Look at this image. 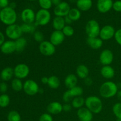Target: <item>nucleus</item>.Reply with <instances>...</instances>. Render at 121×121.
I'll use <instances>...</instances> for the list:
<instances>
[{
	"mask_svg": "<svg viewBox=\"0 0 121 121\" xmlns=\"http://www.w3.org/2000/svg\"><path fill=\"white\" fill-rule=\"evenodd\" d=\"M47 85L52 89H57L60 85V79L56 76H51L48 78Z\"/></svg>",
	"mask_w": 121,
	"mask_h": 121,
	"instance_id": "bb28decb",
	"label": "nucleus"
},
{
	"mask_svg": "<svg viewBox=\"0 0 121 121\" xmlns=\"http://www.w3.org/2000/svg\"><path fill=\"white\" fill-rule=\"evenodd\" d=\"M78 82V76L74 74H69L65 78L64 83L65 86L68 89H72L77 86Z\"/></svg>",
	"mask_w": 121,
	"mask_h": 121,
	"instance_id": "aec40b11",
	"label": "nucleus"
},
{
	"mask_svg": "<svg viewBox=\"0 0 121 121\" xmlns=\"http://www.w3.org/2000/svg\"><path fill=\"white\" fill-rule=\"evenodd\" d=\"M52 20V14L49 10L40 9L35 13V23L37 26H45Z\"/></svg>",
	"mask_w": 121,
	"mask_h": 121,
	"instance_id": "20e7f679",
	"label": "nucleus"
},
{
	"mask_svg": "<svg viewBox=\"0 0 121 121\" xmlns=\"http://www.w3.org/2000/svg\"><path fill=\"white\" fill-rule=\"evenodd\" d=\"M87 43L91 48L98 50L102 47L104 44V41L99 37L94 38L87 37Z\"/></svg>",
	"mask_w": 121,
	"mask_h": 121,
	"instance_id": "6ab92c4d",
	"label": "nucleus"
},
{
	"mask_svg": "<svg viewBox=\"0 0 121 121\" xmlns=\"http://www.w3.org/2000/svg\"><path fill=\"white\" fill-rule=\"evenodd\" d=\"M28 1H38V0H28Z\"/></svg>",
	"mask_w": 121,
	"mask_h": 121,
	"instance_id": "4d7b16f0",
	"label": "nucleus"
},
{
	"mask_svg": "<svg viewBox=\"0 0 121 121\" xmlns=\"http://www.w3.org/2000/svg\"><path fill=\"white\" fill-rule=\"evenodd\" d=\"M37 25L35 23L33 24H26L23 23L21 26L22 33L24 34H34Z\"/></svg>",
	"mask_w": 121,
	"mask_h": 121,
	"instance_id": "c85d7f7f",
	"label": "nucleus"
},
{
	"mask_svg": "<svg viewBox=\"0 0 121 121\" xmlns=\"http://www.w3.org/2000/svg\"><path fill=\"white\" fill-rule=\"evenodd\" d=\"M114 39L116 42L121 46V28L117 30L115 34Z\"/></svg>",
	"mask_w": 121,
	"mask_h": 121,
	"instance_id": "a19ab883",
	"label": "nucleus"
},
{
	"mask_svg": "<svg viewBox=\"0 0 121 121\" xmlns=\"http://www.w3.org/2000/svg\"><path fill=\"white\" fill-rule=\"evenodd\" d=\"M118 85L112 81H106L102 83L99 88V93L105 99L114 97L119 91Z\"/></svg>",
	"mask_w": 121,
	"mask_h": 121,
	"instance_id": "f257e3e1",
	"label": "nucleus"
},
{
	"mask_svg": "<svg viewBox=\"0 0 121 121\" xmlns=\"http://www.w3.org/2000/svg\"><path fill=\"white\" fill-rule=\"evenodd\" d=\"M21 18L24 23H34L35 20V13L31 8H25L21 13Z\"/></svg>",
	"mask_w": 121,
	"mask_h": 121,
	"instance_id": "ddd939ff",
	"label": "nucleus"
},
{
	"mask_svg": "<svg viewBox=\"0 0 121 121\" xmlns=\"http://www.w3.org/2000/svg\"><path fill=\"white\" fill-rule=\"evenodd\" d=\"M61 2H62V1H61V0H52V4L54 5L55 7L56 6L58 5H59V4L61 3Z\"/></svg>",
	"mask_w": 121,
	"mask_h": 121,
	"instance_id": "3c124183",
	"label": "nucleus"
},
{
	"mask_svg": "<svg viewBox=\"0 0 121 121\" xmlns=\"http://www.w3.org/2000/svg\"><path fill=\"white\" fill-rule=\"evenodd\" d=\"M5 41V35L3 33L0 31V47L2 45V44Z\"/></svg>",
	"mask_w": 121,
	"mask_h": 121,
	"instance_id": "de8ad7c7",
	"label": "nucleus"
},
{
	"mask_svg": "<svg viewBox=\"0 0 121 121\" xmlns=\"http://www.w3.org/2000/svg\"></svg>",
	"mask_w": 121,
	"mask_h": 121,
	"instance_id": "680f3d73",
	"label": "nucleus"
},
{
	"mask_svg": "<svg viewBox=\"0 0 121 121\" xmlns=\"http://www.w3.org/2000/svg\"><path fill=\"white\" fill-rule=\"evenodd\" d=\"M112 111L117 119H121V102L116 103L113 106Z\"/></svg>",
	"mask_w": 121,
	"mask_h": 121,
	"instance_id": "c9c22d12",
	"label": "nucleus"
},
{
	"mask_svg": "<svg viewBox=\"0 0 121 121\" xmlns=\"http://www.w3.org/2000/svg\"><path fill=\"white\" fill-rule=\"evenodd\" d=\"M11 88L15 92H20L23 90L24 83L21 79L15 78L13 79L11 81Z\"/></svg>",
	"mask_w": 121,
	"mask_h": 121,
	"instance_id": "c756f323",
	"label": "nucleus"
},
{
	"mask_svg": "<svg viewBox=\"0 0 121 121\" xmlns=\"http://www.w3.org/2000/svg\"><path fill=\"white\" fill-rule=\"evenodd\" d=\"M65 22H66V25H70L73 22V21L68 16H66L65 17Z\"/></svg>",
	"mask_w": 121,
	"mask_h": 121,
	"instance_id": "09e8293b",
	"label": "nucleus"
},
{
	"mask_svg": "<svg viewBox=\"0 0 121 121\" xmlns=\"http://www.w3.org/2000/svg\"><path fill=\"white\" fill-rule=\"evenodd\" d=\"M70 95L71 98L73 99L74 98L78 96H81L83 93V89L82 87L76 86L72 89L67 90Z\"/></svg>",
	"mask_w": 121,
	"mask_h": 121,
	"instance_id": "2f4dec72",
	"label": "nucleus"
},
{
	"mask_svg": "<svg viewBox=\"0 0 121 121\" xmlns=\"http://www.w3.org/2000/svg\"><path fill=\"white\" fill-rule=\"evenodd\" d=\"M117 121H121V119H117Z\"/></svg>",
	"mask_w": 121,
	"mask_h": 121,
	"instance_id": "13d9d810",
	"label": "nucleus"
},
{
	"mask_svg": "<svg viewBox=\"0 0 121 121\" xmlns=\"http://www.w3.org/2000/svg\"><path fill=\"white\" fill-rule=\"evenodd\" d=\"M30 68L26 64L20 63L17 65L14 68V76L19 79H24L30 74Z\"/></svg>",
	"mask_w": 121,
	"mask_h": 121,
	"instance_id": "1a4fd4ad",
	"label": "nucleus"
},
{
	"mask_svg": "<svg viewBox=\"0 0 121 121\" xmlns=\"http://www.w3.org/2000/svg\"><path fill=\"white\" fill-rule=\"evenodd\" d=\"M5 33L6 36L9 40H13V41H15L19 38L21 37L23 34L21 26H19L16 24L7 26Z\"/></svg>",
	"mask_w": 121,
	"mask_h": 121,
	"instance_id": "423d86ee",
	"label": "nucleus"
},
{
	"mask_svg": "<svg viewBox=\"0 0 121 121\" xmlns=\"http://www.w3.org/2000/svg\"><path fill=\"white\" fill-rule=\"evenodd\" d=\"M48 78H47V77L46 76L43 77V78L41 79V82L43 84H44V85H47V83H48Z\"/></svg>",
	"mask_w": 121,
	"mask_h": 121,
	"instance_id": "8fccbe9b",
	"label": "nucleus"
},
{
	"mask_svg": "<svg viewBox=\"0 0 121 121\" xmlns=\"http://www.w3.org/2000/svg\"><path fill=\"white\" fill-rule=\"evenodd\" d=\"M33 38H34V40L36 42L41 43V42L44 41V36L43 33L40 31H35L33 34Z\"/></svg>",
	"mask_w": 121,
	"mask_h": 121,
	"instance_id": "4c0bfd02",
	"label": "nucleus"
},
{
	"mask_svg": "<svg viewBox=\"0 0 121 121\" xmlns=\"http://www.w3.org/2000/svg\"><path fill=\"white\" fill-rule=\"evenodd\" d=\"M112 8L116 12H118V13L121 12V0H117L113 2Z\"/></svg>",
	"mask_w": 121,
	"mask_h": 121,
	"instance_id": "ea45409f",
	"label": "nucleus"
},
{
	"mask_svg": "<svg viewBox=\"0 0 121 121\" xmlns=\"http://www.w3.org/2000/svg\"><path fill=\"white\" fill-rule=\"evenodd\" d=\"M71 105L73 108L79 109L81 108L84 107L85 105V99L82 96H81L76 97L72 99Z\"/></svg>",
	"mask_w": 121,
	"mask_h": 121,
	"instance_id": "a878e982",
	"label": "nucleus"
},
{
	"mask_svg": "<svg viewBox=\"0 0 121 121\" xmlns=\"http://www.w3.org/2000/svg\"><path fill=\"white\" fill-rule=\"evenodd\" d=\"M77 8L80 11H87L90 10L93 5L92 0H77Z\"/></svg>",
	"mask_w": 121,
	"mask_h": 121,
	"instance_id": "412c9836",
	"label": "nucleus"
},
{
	"mask_svg": "<svg viewBox=\"0 0 121 121\" xmlns=\"http://www.w3.org/2000/svg\"><path fill=\"white\" fill-rule=\"evenodd\" d=\"M100 74L102 76L106 79H111L115 76V72L112 66H103L100 69Z\"/></svg>",
	"mask_w": 121,
	"mask_h": 121,
	"instance_id": "4be33fe9",
	"label": "nucleus"
},
{
	"mask_svg": "<svg viewBox=\"0 0 121 121\" xmlns=\"http://www.w3.org/2000/svg\"><path fill=\"white\" fill-rule=\"evenodd\" d=\"M9 7H11V8H13V9H15V7H16V4L15 3V2H11V4H9Z\"/></svg>",
	"mask_w": 121,
	"mask_h": 121,
	"instance_id": "864d4df0",
	"label": "nucleus"
},
{
	"mask_svg": "<svg viewBox=\"0 0 121 121\" xmlns=\"http://www.w3.org/2000/svg\"><path fill=\"white\" fill-rule=\"evenodd\" d=\"M72 108L73 107H72L71 104H70L69 103H66L64 105H63V111L68 112L72 110Z\"/></svg>",
	"mask_w": 121,
	"mask_h": 121,
	"instance_id": "c03bdc74",
	"label": "nucleus"
},
{
	"mask_svg": "<svg viewBox=\"0 0 121 121\" xmlns=\"http://www.w3.org/2000/svg\"><path fill=\"white\" fill-rule=\"evenodd\" d=\"M8 91V85L5 82L0 83V92L2 94H4Z\"/></svg>",
	"mask_w": 121,
	"mask_h": 121,
	"instance_id": "37998d69",
	"label": "nucleus"
},
{
	"mask_svg": "<svg viewBox=\"0 0 121 121\" xmlns=\"http://www.w3.org/2000/svg\"><path fill=\"white\" fill-rule=\"evenodd\" d=\"M38 2L41 9L49 10L53 6L52 0H38Z\"/></svg>",
	"mask_w": 121,
	"mask_h": 121,
	"instance_id": "f704fd0d",
	"label": "nucleus"
},
{
	"mask_svg": "<svg viewBox=\"0 0 121 121\" xmlns=\"http://www.w3.org/2000/svg\"><path fill=\"white\" fill-rule=\"evenodd\" d=\"M114 59L113 53L111 50L105 49L100 53L99 61L103 66H109L112 63Z\"/></svg>",
	"mask_w": 121,
	"mask_h": 121,
	"instance_id": "f8f14e48",
	"label": "nucleus"
},
{
	"mask_svg": "<svg viewBox=\"0 0 121 121\" xmlns=\"http://www.w3.org/2000/svg\"><path fill=\"white\" fill-rule=\"evenodd\" d=\"M44 93V90H43V89H40V90H39V93Z\"/></svg>",
	"mask_w": 121,
	"mask_h": 121,
	"instance_id": "5fc2aeb1",
	"label": "nucleus"
},
{
	"mask_svg": "<svg viewBox=\"0 0 121 121\" xmlns=\"http://www.w3.org/2000/svg\"><path fill=\"white\" fill-rule=\"evenodd\" d=\"M72 99H73L71 98L68 91H66L63 95V102L65 104L66 103H69L70 102L72 101Z\"/></svg>",
	"mask_w": 121,
	"mask_h": 121,
	"instance_id": "79ce46f5",
	"label": "nucleus"
},
{
	"mask_svg": "<svg viewBox=\"0 0 121 121\" xmlns=\"http://www.w3.org/2000/svg\"><path fill=\"white\" fill-rule=\"evenodd\" d=\"M77 116L80 121H92L93 120V113L86 107H82L78 109Z\"/></svg>",
	"mask_w": 121,
	"mask_h": 121,
	"instance_id": "dca6fc26",
	"label": "nucleus"
},
{
	"mask_svg": "<svg viewBox=\"0 0 121 121\" xmlns=\"http://www.w3.org/2000/svg\"><path fill=\"white\" fill-rule=\"evenodd\" d=\"M69 1L72 3H73V2H76L77 0H69Z\"/></svg>",
	"mask_w": 121,
	"mask_h": 121,
	"instance_id": "6e6d98bb",
	"label": "nucleus"
},
{
	"mask_svg": "<svg viewBox=\"0 0 121 121\" xmlns=\"http://www.w3.org/2000/svg\"><path fill=\"white\" fill-rule=\"evenodd\" d=\"M39 51L42 55L44 56H52L55 53L56 48L50 41L44 40L39 45Z\"/></svg>",
	"mask_w": 121,
	"mask_h": 121,
	"instance_id": "6e6552de",
	"label": "nucleus"
},
{
	"mask_svg": "<svg viewBox=\"0 0 121 121\" xmlns=\"http://www.w3.org/2000/svg\"><path fill=\"white\" fill-rule=\"evenodd\" d=\"M113 4L112 0H98L96 3L97 9L99 13L105 14L112 9Z\"/></svg>",
	"mask_w": 121,
	"mask_h": 121,
	"instance_id": "4468645a",
	"label": "nucleus"
},
{
	"mask_svg": "<svg viewBox=\"0 0 121 121\" xmlns=\"http://www.w3.org/2000/svg\"><path fill=\"white\" fill-rule=\"evenodd\" d=\"M117 96L118 100H119V102H121V90H120V91H118Z\"/></svg>",
	"mask_w": 121,
	"mask_h": 121,
	"instance_id": "603ef678",
	"label": "nucleus"
},
{
	"mask_svg": "<svg viewBox=\"0 0 121 121\" xmlns=\"http://www.w3.org/2000/svg\"><path fill=\"white\" fill-rule=\"evenodd\" d=\"M116 30L111 25H106L100 28L99 37L103 41H108L114 37Z\"/></svg>",
	"mask_w": 121,
	"mask_h": 121,
	"instance_id": "9d476101",
	"label": "nucleus"
},
{
	"mask_svg": "<svg viewBox=\"0 0 121 121\" xmlns=\"http://www.w3.org/2000/svg\"><path fill=\"white\" fill-rule=\"evenodd\" d=\"M8 121H21V117L20 113L16 111H11L7 115Z\"/></svg>",
	"mask_w": 121,
	"mask_h": 121,
	"instance_id": "473e14b6",
	"label": "nucleus"
},
{
	"mask_svg": "<svg viewBox=\"0 0 121 121\" xmlns=\"http://www.w3.org/2000/svg\"><path fill=\"white\" fill-rule=\"evenodd\" d=\"M40 87L37 83L32 79H28L24 82L23 91L28 96H34L39 93Z\"/></svg>",
	"mask_w": 121,
	"mask_h": 121,
	"instance_id": "0eeeda50",
	"label": "nucleus"
},
{
	"mask_svg": "<svg viewBox=\"0 0 121 121\" xmlns=\"http://www.w3.org/2000/svg\"><path fill=\"white\" fill-rule=\"evenodd\" d=\"M65 37H66L63 33L62 31L54 30L51 34L49 41L56 47L63 43Z\"/></svg>",
	"mask_w": 121,
	"mask_h": 121,
	"instance_id": "2eb2a0df",
	"label": "nucleus"
},
{
	"mask_svg": "<svg viewBox=\"0 0 121 121\" xmlns=\"http://www.w3.org/2000/svg\"><path fill=\"white\" fill-rule=\"evenodd\" d=\"M81 11L77 8H71L67 16L73 21H78L81 17Z\"/></svg>",
	"mask_w": 121,
	"mask_h": 121,
	"instance_id": "7c9ffc66",
	"label": "nucleus"
},
{
	"mask_svg": "<svg viewBox=\"0 0 121 121\" xmlns=\"http://www.w3.org/2000/svg\"><path fill=\"white\" fill-rule=\"evenodd\" d=\"M65 17H55L52 21V26L54 30L62 31L64 27L66 26Z\"/></svg>",
	"mask_w": 121,
	"mask_h": 121,
	"instance_id": "b1692460",
	"label": "nucleus"
},
{
	"mask_svg": "<svg viewBox=\"0 0 121 121\" xmlns=\"http://www.w3.org/2000/svg\"><path fill=\"white\" fill-rule=\"evenodd\" d=\"M14 76V69L11 67H7L3 69L0 73V78L4 82H8L11 80Z\"/></svg>",
	"mask_w": 121,
	"mask_h": 121,
	"instance_id": "5701e85b",
	"label": "nucleus"
},
{
	"mask_svg": "<svg viewBox=\"0 0 121 121\" xmlns=\"http://www.w3.org/2000/svg\"><path fill=\"white\" fill-rule=\"evenodd\" d=\"M0 50L1 52L5 54H10L14 53L16 52L15 41L11 40L5 41L0 47Z\"/></svg>",
	"mask_w": 121,
	"mask_h": 121,
	"instance_id": "f3484780",
	"label": "nucleus"
},
{
	"mask_svg": "<svg viewBox=\"0 0 121 121\" xmlns=\"http://www.w3.org/2000/svg\"><path fill=\"white\" fill-rule=\"evenodd\" d=\"M62 32L65 37H72L74 33V30L70 25H66L62 30Z\"/></svg>",
	"mask_w": 121,
	"mask_h": 121,
	"instance_id": "e433bc0d",
	"label": "nucleus"
},
{
	"mask_svg": "<svg viewBox=\"0 0 121 121\" xmlns=\"http://www.w3.org/2000/svg\"><path fill=\"white\" fill-rule=\"evenodd\" d=\"M10 103V98L8 95L2 94L0 95V107L4 108L7 107Z\"/></svg>",
	"mask_w": 121,
	"mask_h": 121,
	"instance_id": "72a5a7b5",
	"label": "nucleus"
},
{
	"mask_svg": "<svg viewBox=\"0 0 121 121\" xmlns=\"http://www.w3.org/2000/svg\"><path fill=\"white\" fill-rule=\"evenodd\" d=\"M15 47H16V52L18 53L23 52L26 47L27 45V41L25 38L21 37L19 38L18 39L15 41Z\"/></svg>",
	"mask_w": 121,
	"mask_h": 121,
	"instance_id": "cd10ccee",
	"label": "nucleus"
},
{
	"mask_svg": "<svg viewBox=\"0 0 121 121\" xmlns=\"http://www.w3.org/2000/svg\"></svg>",
	"mask_w": 121,
	"mask_h": 121,
	"instance_id": "052dcab7",
	"label": "nucleus"
},
{
	"mask_svg": "<svg viewBox=\"0 0 121 121\" xmlns=\"http://www.w3.org/2000/svg\"><path fill=\"white\" fill-rule=\"evenodd\" d=\"M47 111L51 115L59 114L63 111V105L59 102H52L47 105Z\"/></svg>",
	"mask_w": 121,
	"mask_h": 121,
	"instance_id": "a211bd4d",
	"label": "nucleus"
},
{
	"mask_svg": "<svg viewBox=\"0 0 121 121\" xmlns=\"http://www.w3.org/2000/svg\"><path fill=\"white\" fill-rule=\"evenodd\" d=\"M9 5V0H0V7L2 9L8 7Z\"/></svg>",
	"mask_w": 121,
	"mask_h": 121,
	"instance_id": "a18cd8bd",
	"label": "nucleus"
},
{
	"mask_svg": "<svg viewBox=\"0 0 121 121\" xmlns=\"http://www.w3.org/2000/svg\"><path fill=\"white\" fill-rule=\"evenodd\" d=\"M1 7H0V11H1Z\"/></svg>",
	"mask_w": 121,
	"mask_h": 121,
	"instance_id": "bf43d9fd",
	"label": "nucleus"
},
{
	"mask_svg": "<svg viewBox=\"0 0 121 121\" xmlns=\"http://www.w3.org/2000/svg\"><path fill=\"white\" fill-rule=\"evenodd\" d=\"M39 121H53V117L48 113H43L39 118Z\"/></svg>",
	"mask_w": 121,
	"mask_h": 121,
	"instance_id": "58836bf2",
	"label": "nucleus"
},
{
	"mask_svg": "<svg viewBox=\"0 0 121 121\" xmlns=\"http://www.w3.org/2000/svg\"><path fill=\"white\" fill-rule=\"evenodd\" d=\"M85 107L93 114L99 113L103 109V103L101 99L96 96H90L85 99Z\"/></svg>",
	"mask_w": 121,
	"mask_h": 121,
	"instance_id": "7ed1b4c3",
	"label": "nucleus"
},
{
	"mask_svg": "<svg viewBox=\"0 0 121 121\" xmlns=\"http://www.w3.org/2000/svg\"><path fill=\"white\" fill-rule=\"evenodd\" d=\"M76 73V76L78 78L82 79H85L89 77V70L86 65H80L77 67Z\"/></svg>",
	"mask_w": 121,
	"mask_h": 121,
	"instance_id": "393cba45",
	"label": "nucleus"
},
{
	"mask_svg": "<svg viewBox=\"0 0 121 121\" xmlns=\"http://www.w3.org/2000/svg\"><path fill=\"white\" fill-rule=\"evenodd\" d=\"M70 9V6L68 2L62 1L58 5L54 7L53 12L56 17H65L67 16Z\"/></svg>",
	"mask_w": 121,
	"mask_h": 121,
	"instance_id": "9b49d317",
	"label": "nucleus"
},
{
	"mask_svg": "<svg viewBox=\"0 0 121 121\" xmlns=\"http://www.w3.org/2000/svg\"><path fill=\"white\" fill-rule=\"evenodd\" d=\"M84 83H85V84L86 86H91L93 84V80H92V78L87 77L86 79H84Z\"/></svg>",
	"mask_w": 121,
	"mask_h": 121,
	"instance_id": "49530a36",
	"label": "nucleus"
},
{
	"mask_svg": "<svg viewBox=\"0 0 121 121\" xmlns=\"http://www.w3.org/2000/svg\"><path fill=\"white\" fill-rule=\"evenodd\" d=\"M17 20V14L15 9L9 6L0 11V21L6 26L14 24Z\"/></svg>",
	"mask_w": 121,
	"mask_h": 121,
	"instance_id": "f03ea898",
	"label": "nucleus"
},
{
	"mask_svg": "<svg viewBox=\"0 0 121 121\" xmlns=\"http://www.w3.org/2000/svg\"><path fill=\"white\" fill-rule=\"evenodd\" d=\"M100 27L99 22L95 20H90L85 26V31L87 37L89 38L98 37L100 31Z\"/></svg>",
	"mask_w": 121,
	"mask_h": 121,
	"instance_id": "39448f33",
	"label": "nucleus"
}]
</instances>
